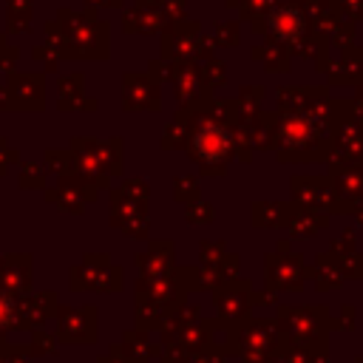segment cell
Returning a JSON list of instances; mask_svg holds the SVG:
<instances>
[{"label": "cell", "mask_w": 363, "mask_h": 363, "mask_svg": "<svg viewBox=\"0 0 363 363\" xmlns=\"http://www.w3.org/2000/svg\"><path fill=\"white\" fill-rule=\"evenodd\" d=\"M196 147H199V153L201 156H207V159H216V156H221L224 150H227V133L221 130V128H204L199 136H196Z\"/></svg>", "instance_id": "cell-1"}]
</instances>
